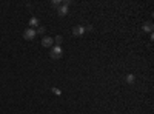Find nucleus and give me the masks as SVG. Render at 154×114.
Returning <instances> with one entry per match:
<instances>
[{"label":"nucleus","mask_w":154,"mask_h":114,"mask_svg":"<svg viewBox=\"0 0 154 114\" xmlns=\"http://www.w3.org/2000/svg\"><path fill=\"white\" fill-rule=\"evenodd\" d=\"M62 56H63V49H62V46L56 45V46L51 48V51H49V57H51V59L59 60V59H62Z\"/></svg>","instance_id":"1"},{"label":"nucleus","mask_w":154,"mask_h":114,"mask_svg":"<svg viewBox=\"0 0 154 114\" xmlns=\"http://www.w3.org/2000/svg\"><path fill=\"white\" fill-rule=\"evenodd\" d=\"M72 34H74L76 37H80V36H83L85 34V26L83 25H77L72 28Z\"/></svg>","instance_id":"2"},{"label":"nucleus","mask_w":154,"mask_h":114,"mask_svg":"<svg viewBox=\"0 0 154 114\" xmlns=\"http://www.w3.org/2000/svg\"><path fill=\"white\" fill-rule=\"evenodd\" d=\"M35 36H37V34H35V29H32V28L25 29V32H23V37H25L26 40H34Z\"/></svg>","instance_id":"3"},{"label":"nucleus","mask_w":154,"mask_h":114,"mask_svg":"<svg viewBox=\"0 0 154 114\" xmlns=\"http://www.w3.org/2000/svg\"><path fill=\"white\" fill-rule=\"evenodd\" d=\"M52 37H48V36H43L42 37V45L45 46V48H52Z\"/></svg>","instance_id":"4"},{"label":"nucleus","mask_w":154,"mask_h":114,"mask_svg":"<svg viewBox=\"0 0 154 114\" xmlns=\"http://www.w3.org/2000/svg\"><path fill=\"white\" fill-rule=\"evenodd\" d=\"M57 14H59V15H62V17H63V15H66V14H68V5L62 3V5L57 8Z\"/></svg>","instance_id":"5"},{"label":"nucleus","mask_w":154,"mask_h":114,"mask_svg":"<svg viewBox=\"0 0 154 114\" xmlns=\"http://www.w3.org/2000/svg\"><path fill=\"white\" fill-rule=\"evenodd\" d=\"M142 28H143V31H145V32H151L154 26H153V23H151V22H147V23H143Z\"/></svg>","instance_id":"6"},{"label":"nucleus","mask_w":154,"mask_h":114,"mask_svg":"<svg viewBox=\"0 0 154 114\" xmlns=\"http://www.w3.org/2000/svg\"><path fill=\"white\" fill-rule=\"evenodd\" d=\"M29 25H31V28L34 29L35 26H39V19H37V17H31V19H29Z\"/></svg>","instance_id":"7"},{"label":"nucleus","mask_w":154,"mask_h":114,"mask_svg":"<svg viewBox=\"0 0 154 114\" xmlns=\"http://www.w3.org/2000/svg\"><path fill=\"white\" fill-rule=\"evenodd\" d=\"M136 82V77L133 76V74H128V76H126V83H130V85H133Z\"/></svg>","instance_id":"8"},{"label":"nucleus","mask_w":154,"mask_h":114,"mask_svg":"<svg viewBox=\"0 0 154 114\" xmlns=\"http://www.w3.org/2000/svg\"><path fill=\"white\" fill-rule=\"evenodd\" d=\"M52 40H54V42H56V43H57V45H59V46H60V43L63 42V37H62V36H56V37H54V39H52Z\"/></svg>","instance_id":"9"},{"label":"nucleus","mask_w":154,"mask_h":114,"mask_svg":"<svg viewBox=\"0 0 154 114\" xmlns=\"http://www.w3.org/2000/svg\"><path fill=\"white\" fill-rule=\"evenodd\" d=\"M35 34H40V36H43V34H45V28H43V26H39L37 31H35Z\"/></svg>","instance_id":"10"},{"label":"nucleus","mask_w":154,"mask_h":114,"mask_svg":"<svg viewBox=\"0 0 154 114\" xmlns=\"http://www.w3.org/2000/svg\"><path fill=\"white\" fill-rule=\"evenodd\" d=\"M62 5V2H60V0H54V2H52V6H56V8H59Z\"/></svg>","instance_id":"11"},{"label":"nucleus","mask_w":154,"mask_h":114,"mask_svg":"<svg viewBox=\"0 0 154 114\" xmlns=\"http://www.w3.org/2000/svg\"><path fill=\"white\" fill-rule=\"evenodd\" d=\"M52 93H54V94H57V96H60V94H62V91H60V90H57V88H52Z\"/></svg>","instance_id":"12"},{"label":"nucleus","mask_w":154,"mask_h":114,"mask_svg":"<svg viewBox=\"0 0 154 114\" xmlns=\"http://www.w3.org/2000/svg\"><path fill=\"white\" fill-rule=\"evenodd\" d=\"M85 31H93V26H91V25H88V26H85Z\"/></svg>","instance_id":"13"}]
</instances>
